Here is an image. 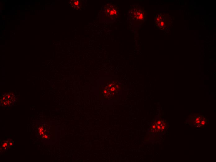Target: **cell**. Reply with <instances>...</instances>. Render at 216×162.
<instances>
[{
    "mask_svg": "<svg viewBox=\"0 0 216 162\" xmlns=\"http://www.w3.org/2000/svg\"><path fill=\"white\" fill-rule=\"evenodd\" d=\"M166 124L164 121L158 120L154 123L151 127V131L153 132H158L163 131L165 129Z\"/></svg>",
    "mask_w": 216,
    "mask_h": 162,
    "instance_id": "cell-5",
    "label": "cell"
},
{
    "mask_svg": "<svg viewBox=\"0 0 216 162\" xmlns=\"http://www.w3.org/2000/svg\"><path fill=\"white\" fill-rule=\"evenodd\" d=\"M105 12L106 16L109 18L114 19L118 16L119 10L115 6L110 4L105 6Z\"/></svg>",
    "mask_w": 216,
    "mask_h": 162,
    "instance_id": "cell-4",
    "label": "cell"
},
{
    "mask_svg": "<svg viewBox=\"0 0 216 162\" xmlns=\"http://www.w3.org/2000/svg\"><path fill=\"white\" fill-rule=\"evenodd\" d=\"M71 6L74 9H79L81 6V2L79 0H74L71 1Z\"/></svg>",
    "mask_w": 216,
    "mask_h": 162,
    "instance_id": "cell-6",
    "label": "cell"
},
{
    "mask_svg": "<svg viewBox=\"0 0 216 162\" xmlns=\"http://www.w3.org/2000/svg\"><path fill=\"white\" fill-rule=\"evenodd\" d=\"M16 101V97L11 93H7L3 94L1 99V104L2 106L9 107L11 106Z\"/></svg>",
    "mask_w": 216,
    "mask_h": 162,
    "instance_id": "cell-2",
    "label": "cell"
},
{
    "mask_svg": "<svg viewBox=\"0 0 216 162\" xmlns=\"http://www.w3.org/2000/svg\"><path fill=\"white\" fill-rule=\"evenodd\" d=\"M129 15L132 20L141 22L144 21L146 17L145 11L137 6L131 9L129 11Z\"/></svg>",
    "mask_w": 216,
    "mask_h": 162,
    "instance_id": "cell-1",
    "label": "cell"
},
{
    "mask_svg": "<svg viewBox=\"0 0 216 162\" xmlns=\"http://www.w3.org/2000/svg\"><path fill=\"white\" fill-rule=\"evenodd\" d=\"M168 18L165 14L160 13L155 18V24L159 29H165L168 26Z\"/></svg>",
    "mask_w": 216,
    "mask_h": 162,
    "instance_id": "cell-3",
    "label": "cell"
}]
</instances>
